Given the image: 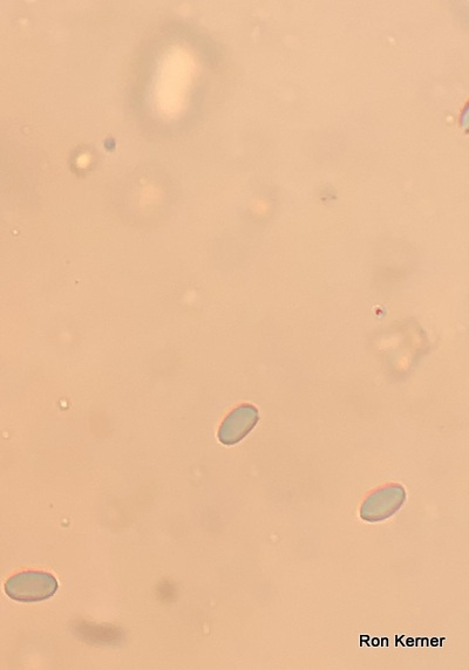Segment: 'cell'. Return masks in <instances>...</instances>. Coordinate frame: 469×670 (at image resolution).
<instances>
[{"label":"cell","instance_id":"obj_1","mask_svg":"<svg viewBox=\"0 0 469 670\" xmlns=\"http://www.w3.org/2000/svg\"><path fill=\"white\" fill-rule=\"evenodd\" d=\"M58 591V581L50 573L25 571L15 574L5 584V593L22 603L50 599Z\"/></svg>","mask_w":469,"mask_h":670},{"label":"cell","instance_id":"obj_2","mask_svg":"<svg viewBox=\"0 0 469 670\" xmlns=\"http://www.w3.org/2000/svg\"><path fill=\"white\" fill-rule=\"evenodd\" d=\"M406 491L403 485L389 484L373 491L360 508V518L367 523H378L392 517L403 507Z\"/></svg>","mask_w":469,"mask_h":670},{"label":"cell","instance_id":"obj_3","mask_svg":"<svg viewBox=\"0 0 469 670\" xmlns=\"http://www.w3.org/2000/svg\"><path fill=\"white\" fill-rule=\"evenodd\" d=\"M258 422V412L253 406H241L230 413L222 423L219 437L220 441L227 446L240 442Z\"/></svg>","mask_w":469,"mask_h":670}]
</instances>
